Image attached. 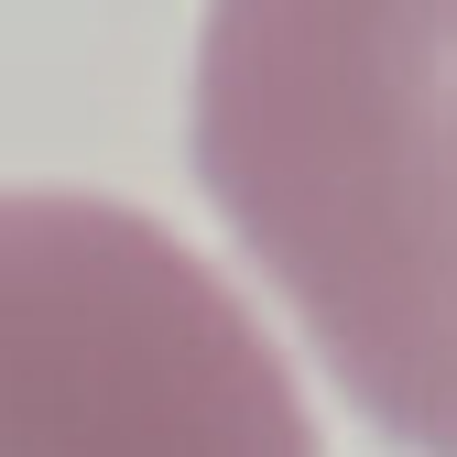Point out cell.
<instances>
[{
    "label": "cell",
    "instance_id": "cell-1",
    "mask_svg": "<svg viewBox=\"0 0 457 457\" xmlns=\"http://www.w3.org/2000/svg\"><path fill=\"white\" fill-rule=\"evenodd\" d=\"M196 175L349 403L414 457H457V0L218 12Z\"/></svg>",
    "mask_w": 457,
    "mask_h": 457
},
{
    "label": "cell",
    "instance_id": "cell-2",
    "mask_svg": "<svg viewBox=\"0 0 457 457\" xmlns=\"http://www.w3.org/2000/svg\"><path fill=\"white\" fill-rule=\"evenodd\" d=\"M0 457H327L262 316L163 218L0 186Z\"/></svg>",
    "mask_w": 457,
    "mask_h": 457
}]
</instances>
